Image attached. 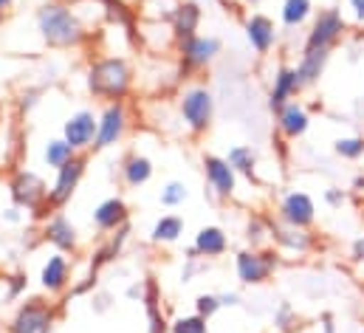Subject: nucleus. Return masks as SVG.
Returning a JSON list of instances; mask_svg holds the SVG:
<instances>
[{
	"label": "nucleus",
	"instance_id": "nucleus-1",
	"mask_svg": "<svg viewBox=\"0 0 364 333\" xmlns=\"http://www.w3.org/2000/svg\"><path fill=\"white\" fill-rule=\"evenodd\" d=\"M34 26H37L40 40L48 48H80L91 37V31L82 23V17H80L77 9L63 6V3H54V0H46L34 11Z\"/></svg>",
	"mask_w": 364,
	"mask_h": 333
},
{
	"label": "nucleus",
	"instance_id": "nucleus-2",
	"mask_svg": "<svg viewBox=\"0 0 364 333\" xmlns=\"http://www.w3.org/2000/svg\"><path fill=\"white\" fill-rule=\"evenodd\" d=\"M85 83H88V93L93 99H99L102 105L124 102L136 85V71H133V63L127 57L107 54V57H99L88 65Z\"/></svg>",
	"mask_w": 364,
	"mask_h": 333
},
{
	"label": "nucleus",
	"instance_id": "nucleus-3",
	"mask_svg": "<svg viewBox=\"0 0 364 333\" xmlns=\"http://www.w3.org/2000/svg\"><path fill=\"white\" fill-rule=\"evenodd\" d=\"M9 198L14 206L31 212L37 221H46L48 215H54V209L48 206V186L34 169H14L11 172Z\"/></svg>",
	"mask_w": 364,
	"mask_h": 333
},
{
	"label": "nucleus",
	"instance_id": "nucleus-4",
	"mask_svg": "<svg viewBox=\"0 0 364 333\" xmlns=\"http://www.w3.org/2000/svg\"><path fill=\"white\" fill-rule=\"evenodd\" d=\"M178 116L192 136L209 133L215 122V93L206 85H189L178 96Z\"/></svg>",
	"mask_w": 364,
	"mask_h": 333
},
{
	"label": "nucleus",
	"instance_id": "nucleus-5",
	"mask_svg": "<svg viewBox=\"0 0 364 333\" xmlns=\"http://www.w3.org/2000/svg\"><path fill=\"white\" fill-rule=\"evenodd\" d=\"M223 51V43L220 37L215 34H195V37H186L176 43V57H178V74L189 77V74H198V71H206L218 54Z\"/></svg>",
	"mask_w": 364,
	"mask_h": 333
},
{
	"label": "nucleus",
	"instance_id": "nucleus-6",
	"mask_svg": "<svg viewBox=\"0 0 364 333\" xmlns=\"http://www.w3.org/2000/svg\"><path fill=\"white\" fill-rule=\"evenodd\" d=\"M345 31H348V20H345V14H342L336 6L319 9V11L311 17V28H308V34H305L302 48H305V51H314V48L333 51V48L342 43Z\"/></svg>",
	"mask_w": 364,
	"mask_h": 333
},
{
	"label": "nucleus",
	"instance_id": "nucleus-7",
	"mask_svg": "<svg viewBox=\"0 0 364 333\" xmlns=\"http://www.w3.org/2000/svg\"><path fill=\"white\" fill-rule=\"evenodd\" d=\"M277 268H279V251L274 246L243 249L235 254V274L243 285H266Z\"/></svg>",
	"mask_w": 364,
	"mask_h": 333
},
{
	"label": "nucleus",
	"instance_id": "nucleus-8",
	"mask_svg": "<svg viewBox=\"0 0 364 333\" xmlns=\"http://www.w3.org/2000/svg\"><path fill=\"white\" fill-rule=\"evenodd\" d=\"M54 319H57L54 305L46 302L43 297H31L17 305L14 317L6 325V333H48Z\"/></svg>",
	"mask_w": 364,
	"mask_h": 333
},
{
	"label": "nucleus",
	"instance_id": "nucleus-9",
	"mask_svg": "<svg viewBox=\"0 0 364 333\" xmlns=\"http://www.w3.org/2000/svg\"><path fill=\"white\" fill-rule=\"evenodd\" d=\"M85 172H88V156H85V153H80L74 162H68V164L60 166V169L54 172V184L48 186V206H51L54 212L65 209V206L74 201V195H77V189H80V184H82V178H85Z\"/></svg>",
	"mask_w": 364,
	"mask_h": 333
},
{
	"label": "nucleus",
	"instance_id": "nucleus-10",
	"mask_svg": "<svg viewBox=\"0 0 364 333\" xmlns=\"http://www.w3.org/2000/svg\"><path fill=\"white\" fill-rule=\"evenodd\" d=\"M130 127V110L124 102H107L99 110V130H96V142L93 150H110L116 147Z\"/></svg>",
	"mask_w": 364,
	"mask_h": 333
},
{
	"label": "nucleus",
	"instance_id": "nucleus-11",
	"mask_svg": "<svg viewBox=\"0 0 364 333\" xmlns=\"http://www.w3.org/2000/svg\"><path fill=\"white\" fill-rule=\"evenodd\" d=\"M277 221L288 223V226H296V229H311L314 221H316V204L308 192L302 189H291L279 198L277 204Z\"/></svg>",
	"mask_w": 364,
	"mask_h": 333
},
{
	"label": "nucleus",
	"instance_id": "nucleus-12",
	"mask_svg": "<svg viewBox=\"0 0 364 333\" xmlns=\"http://www.w3.org/2000/svg\"><path fill=\"white\" fill-rule=\"evenodd\" d=\"M96 130H99V113H93V110H88V107L74 110V113L63 122V139H65L77 153H88V150H93Z\"/></svg>",
	"mask_w": 364,
	"mask_h": 333
},
{
	"label": "nucleus",
	"instance_id": "nucleus-13",
	"mask_svg": "<svg viewBox=\"0 0 364 333\" xmlns=\"http://www.w3.org/2000/svg\"><path fill=\"white\" fill-rule=\"evenodd\" d=\"M203 175H206V192L215 201H229L237 192V172L229 166L223 156H203Z\"/></svg>",
	"mask_w": 364,
	"mask_h": 333
},
{
	"label": "nucleus",
	"instance_id": "nucleus-14",
	"mask_svg": "<svg viewBox=\"0 0 364 333\" xmlns=\"http://www.w3.org/2000/svg\"><path fill=\"white\" fill-rule=\"evenodd\" d=\"M71 282H74V263L68 260V254L51 251L46 257L43 268H40V285H43V291L51 294V297H60V294H65L71 288Z\"/></svg>",
	"mask_w": 364,
	"mask_h": 333
},
{
	"label": "nucleus",
	"instance_id": "nucleus-15",
	"mask_svg": "<svg viewBox=\"0 0 364 333\" xmlns=\"http://www.w3.org/2000/svg\"><path fill=\"white\" fill-rule=\"evenodd\" d=\"M43 238L54 246V251H63V254L80 251V229L63 209L43 221Z\"/></svg>",
	"mask_w": 364,
	"mask_h": 333
},
{
	"label": "nucleus",
	"instance_id": "nucleus-16",
	"mask_svg": "<svg viewBox=\"0 0 364 333\" xmlns=\"http://www.w3.org/2000/svg\"><path fill=\"white\" fill-rule=\"evenodd\" d=\"M243 34H246V43L252 46V51L260 54V57L272 54L277 40H279L277 23H274L269 14H260V11H255V14H249L243 20Z\"/></svg>",
	"mask_w": 364,
	"mask_h": 333
},
{
	"label": "nucleus",
	"instance_id": "nucleus-17",
	"mask_svg": "<svg viewBox=\"0 0 364 333\" xmlns=\"http://www.w3.org/2000/svg\"><path fill=\"white\" fill-rule=\"evenodd\" d=\"M269 229H272V246L277 251H285V254H308L314 249V235L308 229H296V226H288L282 221H277L269 215Z\"/></svg>",
	"mask_w": 364,
	"mask_h": 333
},
{
	"label": "nucleus",
	"instance_id": "nucleus-18",
	"mask_svg": "<svg viewBox=\"0 0 364 333\" xmlns=\"http://www.w3.org/2000/svg\"><path fill=\"white\" fill-rule=\"evenodd\" d=\"M91 221L96 226V232L110 235V232L122 229L124 223H130V206H127V201L122 195H110V198H105V201H99L93 206Z\"/></svg>",
	"mask_w": 364,
	"mask_h": 333
},
{
	"label": "nucleus",
	"instance_id": "nucleus-19",
	"mask_svg": "<svg viewBox=\"0 0 364 333\" xmlns=\"http://www.w3.org/2000/svg\"><path fill=\"white\" fill-rule=\"evenodd\" d=\"M277 113V133L282 136V139H288V142H296V139H302L305 133H308V127H311V113L305 110V105L302 102H288V105H282L279 110H274Z\"/></svg>",
	"mask_w": 364,
	"mask_h": 333
},
{
	"label": "nucleus",
	"instance_id": "nucleus-20",
	"mask_svg": "<svg viewBox=\"0 0 364 333\" xmlns=\"http://www.w3.org/2000/svg\"><path fill=\"white\" fill-rule=\"evenodd\" d=\"M200 20H203V9L195 0H183L178 6H173L170 14H167V23H170V28L176 34V43L200 34Z\"/></svg>",
	"mask_w": 364,
	"mask_h": 333
},
{
	"label": "nucleus",
	"instance_id": "nucleus-21",
	"mask_svg": "<svg viewBox=\"0 0 364 333\" xmlns=\"http://www.w3.org/2000/svg\"><path fill=\"white\" fill-rule=\"evenodd\" d=\"M302 90H305V88H302L299 77H296V68L282 63V65L274 71V83H272V90H269V107H272V110H279L282 105L294 102Z\"/></svg>",
	"mask_w": 364,
	"mask_h": 333
},
{
	"label": "nucleus",
	"instance_id": "nucleus-22",
	"mask_svg": "<svg viewBox=\"0 0 364 333\" xmlns=\"http://www.w3.org/2000/svg\"><path fill=\"white\" fill-rule=\"evenodd\" d=\"M192 249L200 260H218L229 251V235L223 226H200L192 240Z\"/></svg>",
	"mask_w": 364,
	"mask_h": 333
},
{
	"label": "nucleus",
	"instance_id": "nucleus-23",
	"mask_svg": "<svg viewBox=\"0 0 364 333\" xmlns=\"http://www.w3.org/2000/svg\"><path fill=\"white\" fill-rule=\"evenodd\" d=\"M328 63H331V51H325V48L305 51V48H302V54H299V60H296V65H294L302 88H311V85L319 83V80L325 77Z\"/></svg>",
	"mask_w": 364,
	"mask_h": 333
},
{
	"label": "nucleus",
	"instance_id": "nucleus-24",
	"mask_svg": "<svg viewBox=\"0 0 364 333\" xmlns=\"http://www.w3.org/2000/svg\"><path fill=\"white\" fill-rule=\"evenodd\" d=\"M119 172H122V181H124L127 189H141L144 184L153 181L156 166L144 153H127L122 166H119Z\"/></svg>",
	"mask_w": 364,
	"mask_h": 333
},
{
	"label": "nucleus",
	"instance_id": "nucleus-25",
	"mask_svg": "<svg viewBox=\"0 0 364 333\" xmlns=\"http://www.w3.org/2000/svg\"><path fill=\"white\" fill-rule=\"evenodd\" d=\"M181 235H183V218L176 215V212L161 215V218L153 223V229H150V240L159 243V246H173V243L181 240Z\"/></svg>",
	"mask_w": 364,
	"mask_h": 333
},
{
	"label": "nucleus",
	"instance_id": "nucleus-26",
	"mask_svg": "<svg viewBox=\"0 0 364 333\" xmlns=\"http://www.w3.org/2000/svg\"><path fill=\"white\" fill-rule=\"evenodd\" d=\"M144 305H147V333H170V322L167 317L161 314V305H159V288L153 280H147L144 285Z\"/></svg>",
	"mask_w": 364,
	"mask_h": 333
},
{
	"label": "nucleus",
	"instance_id": "nucleus-27",
	"mask_svg": "<svg viewBox=\"0 0 364 333\" xmlns=\"http://www.w3.org/2000/svg\"><path fill=\"white\" fill-rule=\"evenodd\" d=\"M314 17V0H282L279 23L285 28H299Z\"/></svg>",
	"mask_w": 364,
	"mask_h": 333
},
{
	"label": "nucleus",
	"instance_id": "nucleus-28",
	"mask_svg": "<svg viewBox=\"0 0 364 333\" xmlns=\"http://www.w3.org/2000/svg\"><path fill=\"white\" fill-rule=\"evenodd\" d=\"M80 153L60 136V139H48L46 142V147H43V164L48 166V169H60V166H65L68 162H74Z\"/></svg>",
	"mask_w": 364,
	"mask_h": 333
},
{
	"label": "nucleus",
	"instance_id": "nucleus-29",
	"mask_svg": "<svg viewBox=\"0 0 364 333\" xmlns=\"http://www.w3.org/2000/svg\"><path fill=\"white\" fill-rule=\"evenodd\" d=\"M229 166L237 172V175H243V178H255L257 175V153L249 147V144H235V147H229V153L223 156Z\"/></svg>",
	"mask_w": 364,
	"mask_h": 333
},
{
	"label": "nucleus",
	"instance_id": "nucleus-30",
	"mask_svg": "<svg viewBox=\"0 0 364 333\" xmlns=\"http://www.w3.org/2000/svg\"><path fill=\"white\" fill-rule=\"evenodd\" d=\"M246 243L249 249H266L272 246V229H269V215H252L246 223Z\"/></svg>",
	"mask_w": 364,
	"mask_h": 333
},
{
	"label": "nucleus",
	"instance_id": "nucleus-31",
	"mask_svg": "<svg viewBox=\"0 0 364 333\" xmlns=\"http://www.w3.org/2000/svg\"><path fill=\"white\" fill-rule=\"evenodd\" d=\"M189 201V189H186V184L183 181H167L164 186H161V192H159V204L164 206V209H178Z\"/></svg>",
	"mask_w": 364,
	"mask_h": 333
},
{
	"label": "nucleus",
	"instance_id": "nucleus-32",
	"mask_svg": "<svg viewBox=\"0 0 364 333\" xmlns=\"http://www.w3.org/2000/svg\"><path fill=\"white\" fill-rule=\"evenodd\" d=\"M333 153L345 162H359L364 159V136H342L333 142Z\"/></svg>",
	"mask_w": 364,
	"mask_h": 333
},
{
	"label": "nucleus",
	"instance_id": "nucleus-33",
	"mask_svg": "<svg viewBox=\"0 0 364 333\" xmlns=\"http://www.w3.org/2000/svg\"><path fill=\"white\" fill-rule=\"evenodd\" d=\"M170 333H209V319L198 317V314H186V317H176L170 322Z\"/></svg>",
	"mask_w": 364,
	"mask_h": 333
},
{
	"label": "nucleus",
	"instance_id": "nucleus-34",
	"mask_svg": "<svg viewBox=\"0 0 364 333\" xmlns=\"http://www.w3.org/2000/svg\"><path fill=\"white\" fill-rule=\"evenodd\" d=\"M220 308H223V305H220V294H209V291H203V294L195 297V314L203 317V319H212Z\"/></svg>",
	"mask_w": 364,
	"mask_h": 333
},
{
	"label": "nucleus",
	"instance_id": "nucleus-35",
	"mask_svg": "<svg viewBox=\"0 0 364 333\" xmlns=\"http://www.w3.org/2000/svg\"><path fill=\"white\" fill-rule=\"evenodd\" d=\"M274 328L282 333H288L296 328V311H294L291 302H279V308L274 311Z\"/></svg>",
	"mask_w": 364,
	"mask_h": 333
},
{
	"label": "nucleus",
	"instance_id": "nucleus-36",
	"mask_svg": "<svg viewBox=\"0 0 364 333\" xmlns=\"http://www.w3.org/2000/svg\"><path fill=\"white\" fill-rule=\"evenodd\" d=\"M200 271H206V260H200L198 254H195V249L189 246V251H186V257H183V268H181V282L186 285V282H192Z\"/></svg>",
	"mask_w": 364,
	"mask_h": 333
},
{
	"label": "nucleus",
	"instance_id": "nucleus-37",
	"mask_svg": "<svg viewBox=\"0 0 364 333\" xmlns=\"http://www.w3.org/2000/svg\"><path fill=\"white\" fill-rule=\"evenodd\" d=\"M345 201H348V192H345V189H339V186H328V189H325V204H328L331 209H342Z\"/></svg>",
	"mask_w": 364,
	"mask_h": 333
},
{
	"label": "nucleus",
	"instance_id": "nucleus-38",
	"mask_svg": "<svg viewBox=\"0 0 364 333\" xmlns=\"http://www.w3.org/2000/svg\"><path fill=\"white\" fill-rule=\"evenodd\" d=\"M6 288H9V300H17L28 288V282L23 274H14V277H6Z\"/></svg>",
	"mask_w": 364,
	"mask_h": 333
},
{
	"label": "nucleus",
	"instance_id": "nucleus-39",
	"mask_svg": "<svg viewBox=\"0 0 364 333\" xmlns=\"http://www.w3.org/2000/svg\"><path fill=\"white\" fill-rule=\"evenodd\" d=\"M23 218H26V215H23V209H20V206H14V204L3 209V221H6V223H11V226L23 223Z\"/></svg>",
	"mask_w": 364,
	"mask_h": 333
},
{
	"label": "nucleus",
	"instance_id": "nucleus-40",
	"mask_svg": "<svg viewBox=\"0 0 364 333\" xmlns=\"http://www.w3.org/2000/svg\"><path fill=\"white\" fill-rule=\"evenodd\" d=\"M37 96H40V90H23V93H20V110H31V107L40 102Z\"/></svg>",
	"mask_w": 364,
	"mask_h": 333
},
{
	"label": "nucleus",
	"instance_id": "nucleus-41",
	"mask_svg": "<svg viewBox=\"0 0 364 333\" xmlns=\"http://www.w3.org/2000/svg\"><path fill=\"white\" fill-rule=\"evenodd\" d=\"M350 260H353V263H364V235H359V238L350 243Z\"/></svg>",
	"mask_w": 364,
	"mask_h": 333
},
{
	"label": "nucleus",
	"instance_id": "nucleus-42",
	"mask_svg": "<svg viewBox=\"0 0 364 333\" xmlns=\"http://www.w3.org/2000/svg\"><path fill=\"white\" fill-rule=\"evenodd\" d=\"M240 302H243V300H240V294H235V291H223V294H220V305H223V308H237Z\"/></svg>",
	"mask_w": 364,
	"mask_h": 333
},
{
	"label": "nucleus",
	"instance_id": "nucleus-43",
	"mask_svg": "<svg viewBox=\"0 0 364 333\" xmlns=\"http://www.w3.org/2000/svg\"><path fill=\"white\" fill-rule=\"evenodd\" d=\"M350 11H353V20L364 26V0H350Z\"/></svg>",
	"mask_w": 364,
	"mask_h": 333
},
{
	"label": "nucleus",
	"instance_id": "nucleus-44",
	"mask_svg": "<svg viewBox=\"0 0 364 333\" xmlns=\"http://www.w3.org/2000/svg\"><path fill=\"white\" fill-rule=\"evenodd\" d=\"M141 297H144V285L133 282V285L127 288V300H141Z\"/></svg>",
	"mask_w": 364,
	"mask_h": 333
},
{
	"label": "nucleus",
	"instance_id": "nucleus-45",
	"mask_svg": "<svg viewBox=\"0 0 364 333\" xmlns=\"http://www.w3.org/2000/svg\"><path fill=\"white\" fill-rule=\"evenodd\" d=\"M322 333H336V328H333V317H331V314H322Z\"/></svg>",
	"mask_w": 364,
	"mask_h": 333
},
{
	"label": "nucleus",
	"instance_id": "nucleus-46",
	"mask_svg": "<svg viewBox=\"0 0 364 333\" xmlns=\"http://www.w3.org/2000/svg\"><path fill=\"white\" fill-rule=\"evenodd\" d=\"M96 3H102L105 9H113V6H122L124 0H96Z\"/></svg>",
	"mask_w": 364,
	"mask_h": 333
},
{
	"label": "nucleus",
	"instance_id": "nucleus-47",
	"mask_svg": "<svg viewBox=\"0 0 364 333\" xmlns=\"http://www.w3.org/2000/svg\"><path fill=\"white\" fill-rule=\"evenodd\" d=\"M11 6H14V0H0V14H6Z\"/></svg>",
	"mask_w": 364,
	"mask_h": 333
},
{
	"label": "nucleus",
	"instance_id": "nucleus-48",
	"mask_svg": "<svg viewBox=\"0 0 364 333\" xmlns=\"http://www.w3.org/2000/svg\"><path fill=\"white\" fill-rule=\"evenodd\" d=\"M54 3H63V6H77V3H82V0H54Z\"/></svg>",
	"mask_w": 364,
	"mask_h": 333
},
{
	"label": "nucleus",
	"instance_id": "nucleus-49",
	"mask_svg": "<svg viewBox=\"0 0 364 333\" xmlns=\"http://www.w3.org/2000/svg\"><path fill=\"white\" fill-rule=\"evenodd\" d=\"M243 3H249V6H257V3H266V0H243Z\"/></svg>",
	"mask_w": 364,
	"mask_h": 333
},
{
	"label": "nucleus",
	"instance_id": "nucleus-50",
	"mask_svg": "<svg viewBox=\"0 0 364 333\" xmlns=\"http://www.w3.org/2000/svg\"><path fill=\"white\" fill-rule=\"evenodd\" d=\"M0 125H3V102H0Z\"/></svg>",
	"mask_w": 364,
	"mask_h": 333
},
{
	"label": "nucleus",
	"instance_id": "nucleus-51",
	"mask_svg": "<svg viewBox=\"0 0 364 333\" xmlns=\"http://www.w3.org/2000/svg\"><path fill=\"white\" fill-rule=\"evenodd\" d=\"M0 20H3V14H0Z\"/></svg>",
	"mask_w": 364,
	"mask_h": 333
},
{
	"label": "nucleus",
	"instance_id": "nucleus-52",
	"mask_svg": "<svg viewBox=\"0 0 364 333\" xmlns=\"http://www.w3.org/2000/svg\"><path fill=\"white\" fill-rule=\"evenodd\" d=\"M362 333H364V331H362Z\"/></svg>",
	"mask_w": 364,
	"mask_h": 333
}]
</instances>
